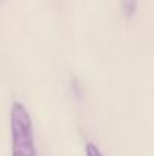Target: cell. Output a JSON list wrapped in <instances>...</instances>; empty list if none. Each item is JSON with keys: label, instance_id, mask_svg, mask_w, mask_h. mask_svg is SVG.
<instances>
[{"label": "cell", "instance_id": "6da1fadb", "mask_svg": "<svg viewBox=\"0 0 154 156\" xmlns=\"http://www.w3.org/2000/svg\"><path fill=\"white\" fill-rule=\"evenodd\" d=\"M11 140L12 156H38L32 118L20 102H14L11 106Z\"/></svg>", "mask_w": 154, "mask_h": 156}, {"label": "cell", "instance_id": "7a4b0ae2", "mask_svg": "<svg viewBox=\"0 0 154 156\" xmlns=\"http://www.w3.org/2000/svg\"><path fill=\"white\" fill-rule=\"evenodd\" d=\"M121 9L125 17H133L138 9V2L136 0H121Z\"/></svg>", "mask_w": 154, "mask_h": 156}, {"label": "cell", "instance_id": "3957f363", "mask_svg": "<svg viewBox=\"0 0 154 156\" xmlns=\"http://www.w3.org/2000/svg\"><path fill=\"white\" fill-rule=\"evenodd\" d=\"M85 150H86V156H103L100 149L95 144H92V143H88L86 147H85Z\"/></svg>", "mask_w": 154, "mask_h": 156}]
</instances>
